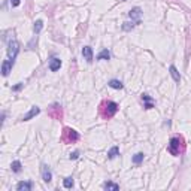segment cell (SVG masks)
Listing matches in <instances>:
<instances>
[{
    "label": "cell",
    "instance_id": "2e32d148",
    "mask_svg": "<svg viewBox=\"0 0 191 191\" xmlns=\"http://www.w3.org/2000/svg\"><path fill=\"white\" fill-rule=\"evenodd\" d=\"M103 188H105V190L116 191V190H119V185H118V184H115V182H111V181H108V182H105V184H103Z\"/></svg>",
    "mask_w": 191,
    "mask_h": 191
},
{
    "label": "cell",
    "instance_id": "d4e9b609",
    "mask_svg": "<svg viewBox=\"0 0 191 191\" xmlns=\"http://www.w3.org/2000/svg\"><path fill=\"white\" fill-rule=\"evenodd\" d=\"M20 3H21V0H11V5H12L14 8H17V6H20Z\"/></svg>",
    "mask_w": 191,
    "mask_h": 191
},
{
    "label": "cell",
    "instance_id": "30bf717a",
    "mask_svg": "<svg viewBox=\"0 0 191 191\" xmlns=\"http://www.w3.org/2000/svg\"><path fill=\"white\" fill-rule=\"evenodd\" d=\"M33 188V184L30 181H21L17 184V190L18 191H30Z\"/></svg>",
    "mask_w": 191,
    "mask_h": 191
},
{
    "label": "cell",
    "instance_id": "5b68a950",
    "mask_svg": "<svg viewBox=\"0 0 191 191\" xmlns=\"http://www.w3.org/2000/svg\"><path fill=\"white\" fill-rule=\"evenodd\" d=\"M105 108H106L105 116H112V115H115L116 111H118V105H116L115 102H108V103L105 105Z\"/></svg>",
    "mask_w": 191,
    "mask_h": 191
},
{
    "label": "cell",
    "instance_id": "7402d4cb",
    "mask_svg": "<svg viewBox=\"0 0 191 191\" xmlns=\"http://www.w3.org/2000/svg\"><path fill=\"white\" fill-rule=\"evenodd\" d=\"M23 87H24V84H23V82H18L17 85H14V87H12V91H20Z\"/></svg>",
    "mask_w": 191,
    "mask_h": 191
},
{
    "label": "cell",
    "instance_id": "5bb4252c",
    "mask_svg": "<svg viewBox=\"0 0 191 191\" xmlns=\"http://www.w3.org/2000/svg\"><path fill=\"white\" fill-rule=\"evenodd\" d=\"M11 169H12V172H15V173H20V172L23 170V164H21V161H18V160L12 161V164H11Z\"/></svg>",
    "mask_w": 191,
    "mask_h": 191
},
{
    "label": "cell",
    "instance_id": "4fadbf2b",
    "mask_svg": "<svg viewBox=\"0 0 191 191\" xmlns=\"http://www.w3.org/2000/svg\"><path fill=\"white\" fill-rule=\"evenodd\" d=\"M111 88H114V90H122L124 88V85H122V82L121 81H118V79H112V81H109V84H108Z\"/></svg>",
    "mask_w": 191,
    "mask_h": 191
},
{
    "label": "cell",
    "instance_id": "ffe728a7",
    "mask_svg": "<svg viewBox=\"0 0 191 191\" xmlns=\"http://www.w3.org/2000/svg\"><path fill=\"white\" fill-rule=\"evenodd\" d=\"M73 178H70V176H67V178H64L63 179V185H64V188H72L73 187Z\"/></svg>",
    "mask_w": 191,
    "mask_h": 191
},
{
    "label": "cell",
    "instance_id": "3957f363",
    "mask_svg": "<svg viewBox=\"0 0 191 191\" xmlns=\"http://www.w3.org/2000/svg\"><path fill=\"white\" fill-rule=\"evenodd\" d=\"M12 67H14V60L8 58L2 63V75L3 76H8L11 72H12Z\"/></svg>",
    "mask_w": 191,
    "mask_h": 191
},
{
    "label": "cell",
    "instance_id": "d6986e66",
    "mask_svg": "<svg viewBox=\"0 0 191 191\" xmlns=\"http://www.w3.org/2000/svg\"><path fill=\"white\" fill-rule=\"evenodd\" d=\"M42 29H43V21H42V20H38V21H35V26H33V30H35V33H36V35H39Z\"/></svg>",
    "mask_w": 191,
    "mask_h": 191
},
{
    "label": "cell",
    "instance_id": "cb8c5ba5",
    "mask_svg": "<svg viewBox=\"0 0 191 191\" xmlns=\"http://www.w3.org/2000/svg\"><path fill=\"white\" fill-rule=\"evenodd\" d=\"M78 157H79V152H78V151H75V152L70 154V157H69V158H70V160H76Z\"/></svg>",
    "mask_w": 191,
    "mask_h": 191
},
{
    "label": "cell",
    "instance_id": "ac0fdd59",
    "mask_svg": "<svg viewBox=\"0 0 191 191\" xmlns=\"http://www.w3.org/2000/svg\"><path fill=\"white\" fill-rule=\"evenodd\" d=\"M118 154H119V148H118V146H112V148L108 151V158L112 160V158H115Z\"/></svg>",
    "mask_w": 191,
    "mask_h": 191
},
{
    "label": "cell",
    "instance_id": "277c9868",
    "mask_svg": "<svg viewBox=\"0 0 191 191\" xmlns=\"http://www.w3.org/2000/svg\"><path fill=\"white\" fill-rule=\"evenodd\" d=\"M179 143H181L179 137H172V139H170V143H169V151L173 154V155H178V154H179Z\"/></svg>",
    "mask_w": 191,
    "mask_h": 191
},
{
    "label": "cell",
    "instance_id": "ba28073f",
    "mask_svg": "<svg viewBox=\"0 0 191 191\" xmlns=\"http://www.w3.org/2000/svg\"><path fill=\"white\" fill-rule=\"evenodd\" d=\"M60 67H61V60L58 57H52L49 60V70L51 72H57Z\"/></svg>",
    "mask_w": 191,
    "mask_h": 191
},
{
    "label": "cell",
    "instance_id": "603a6c76",
    "mask_svg": "<svg viewBox=\"0 0 191 191\" xmlns=\"http://www.w3.org/2000/svg\"><path fill=\"white\" fill-rule=\"evenodd\" d=\"M142 100H143V102H152V99H151L148 94H142Z\"/></svg>",
    "mask_w": 191,
    "mask_h": 191
},
{
    "label": "cell",
    "instance_id": "9c48e42d",
    "mask_svg": "<svg viewBox=\"0 0 191 191\" xmlns=\"http://www.w3.org/2000/svg\"><path fill=\"white\" fill-rule=\"evenodd\" d=\"M82 55H84V58H85L88 63H91L93 58H94V54H93L91 46H84V48H82Z\"/></svg>",
    "mask_w": 191,
    "mask_h": 191
},
{
    "label": "cell",
    "instance_id": "7a4b0ae2",
    "mask_svg": "<svg viewBox=\"0 0 191 191\" xmlns=\"http://www.w3.org/2000/svg\"><path fill=\"white\" fill-rule=\"evenodd\" d=\"M128 15H130V18H131V21H133L134 24H140V15H142V9H140V8L136 6V8L130 9Z\"/></svg>",
    "mask_w": 191,
    "mask_h": 191
},
{
    "label": "cell",
    "instance_id": "8fae6325",
    "mask_svg": "<svg viewBox=\"0 0 191 191\" xmlns=\"http://www.w3.org/2000/svg\"><path fill=\"white\" fill-rule=\"evenodd\" d=\"M64 131H66V134H67V137H69V139H67L69 142H75V140L79 139V134H78L75 130H72V128H66Z\"/></svg>",
    "mask_w": 191,
    "mask_h": 191
},
{
    "label": "cell",
    "instance_id": "7c38bea8",
    "mask_svg": "<svg viewBox=\"0 0 191 191\" xmlns=\"http://www.w3.org/2000/svg\"><path fill=\"white\" fill-rule=\"evenodd\" d=\"M169 72H170V75H172V78H173V81L175 82H181V75H179V72H178V69L175 67V66H170L169 67Z\"/></svg>",
    "mask_w": 191,
    "mask_h": 191
},
{
    "label": "cell",
    "instance_id": "9a60e30c",
    "mask_svg": "<svg viewBox=\"0 0 191 191\" xmlns=\"http://www.w3.org/2000/svg\"><path fill=\"white\" fill-rule=\"evenodd\" d=\"M109 58H111V52L108 49H102L97 54V60H109Z\"/></svg>",
    "mask_w": 191,
    "mask_h": 191
},
{
    "label": "cell",
    "instance_id": "e0dca14e",
    "mask_svg": "<svg viewBox=\"0 0 191 191\" xmlns=\"http://www.w3.org/2000/svg\"><path fill=\"white\" fill-rule=\"evenodd\" d=\"M143 158H145V155L142 152H137V154H134L133 155V158H131V161L134 163V164H140L142 161H143Z\"/></svg>",
    "mask_w": 191,
    "mask_h": 191
},
{
    "label": "cell",
    "instance_id": "8992f818",
    "mask_svg": "<svg viewBox=\"0 0 191 191\" xmlns=\"http://www.w3.org/2000/svg\"><path fill=\"white\" fill-rule=\"evenodd\" d=\"M39 112H40V108L39 106H32V109L21 118V121H30L32 118H35L36 115H39Z\"/></svg>",
    "mask_w": 191,
    "mask_h": 191
},
{
    "label": "cell",
    "instance_id": "52a82bcc",
    "mask_svg": "<svg viewBox=\"0 0 191 191\" xmlns=\"http://www.w3.org/2000/svg\"><path fill=\"white\" fill-rule=\"evenodd\" d=\"M42 179L46 184H49L51 179H52V173H51V170H49V167L46 164H42Z\"/></svg>",
    "mask_w": 191,
    "mask_h": 191
},
{
    "label": "cell",
    "instance_id": "44dd1931",
    "mask_svg": "<svg viewBox=\"0 0 191 191\" xmlns=\"http://www.w3.org/2000/svg\"><path fill=\"white\" fill-rule=\"evenodd\" d=\"M134 26H136V24H134L133 21H131V23H130V21H127V23H124V24L121 26V29H122L124 32H130V30H133V27H134Z\"/></svg>",
    "mask_w": 191,
    "mask_h": 191
},
{
    "label": "cell",
    "instance_id": "484cf974",
    "mask_svg": "<svg viewBox=\"0 0 191 191\" xmlns=\"http://www.w3.org/2000/svg\"><path fill=\"white\" fill-rule=\"evenodd\" d=\"M151 108H154L152 102H145V109H151Z\"/></svg>",
    "mask_w": 191,
    "mask_h": 191
},
{
    "label": "cell",
    "instance_id": "6da1fadb",
    "mask_svg": "<svg viewBox=\"0 0 191 191\" xmlns=\"http://www.w3.org/2000/svg\"><path fill=\"white\" fill-rule=\"evenodd\" d=\"M18 51H20V43H18L15 39L9 40V42H8V58L15 60L17 55H18Z\"/></svg>",
    "mask_w": 191,
    "mask_h": 191
}]
</instances>
